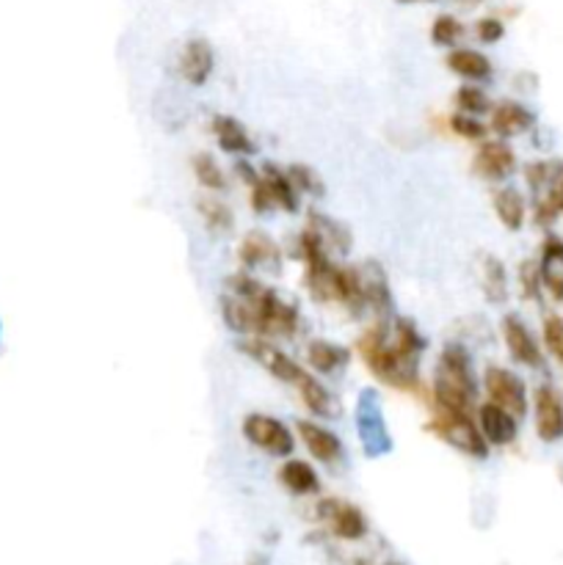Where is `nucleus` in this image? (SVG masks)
<instances>
[{
    "label": "nucleus",
    "mask_w": 563,
    "mask_h": 565,
    "mask_svg": "<svg viewBox=\"0 0 563 565\" xmlns=\"http://www.w3.org/2000/svg\"><path fill=\"white\" fill-rule=\"evenodd\" d=\"M191 169H194L196 183L205 191H214V194H221L227 188V174L225 169L216 163V158L210 152H199L191 158Z\"/></svg>",
    "instance_id": "obj_31"
},
{
    "label": "nucleus",
    "mask_w": 563,
    "mask_h": 565,
    "mask_svg": "<svg viewBox=\"0 0 563 565\" xmlns=\"http://www.w3.org/2000/svg\"><path fill=\"white\" fill-rule=\"evenodd\" d=\"M517 172V152L503 138H492L483 141L472 154V174L486 183H503Z\"/></svg>",
    "instance_id": "obj_9"
},
{
    "label": "nucleus",
    "mask_w": 563,
    "mask_h": 565,
    "mask_svg": "<svg viewBox=\"0 0 563 565\" xmlns=\"http://www.w3.org/2000/svg\"><path fill=\"white\" fill-rule=\"evenodd\" d=\"M246 565H268V560H265V557H252Z\"/></svg>",
    "instance_id": "obj_43"
},
{
    "label": "nucleus",
    "mask_w": 563,
    "mask_h": 565,
    "mask_svg": "<svg viewBox=\"0 0 563 565\" xmlns=\"http://www.w3.org/2000/svg\"><path fill=\"white\" fill-rule=\"evenodd\" d=\"M481 290L483 298L489 303H501L508 301V274H506V265L495 257V254H483L481 257Z\"/></svg>",
    "instance_id": "obj_27"
},
{
    "label": "nucleus",
    "mask_w": 563,
    "mask_h": 565,
    "mask_svg": "<svg viewBox=\"0 0 563 565\" xmlns=\"http://www.w3.org/2000/svg\"><path fill=\"white\" fill-rule=\"evenodd\" d=\"M196 210H199L202 221H205V227L214 234H225L235 227V216H232L230 205L221 201L219 196H202L196 201Z\"/></svg>",
    "instance_id": "obj_30"
},
{
    "label": "nucleus",
    "mask_w": 563,
    "mask_h": 565,
    "mask_svg": "<svg viewBox=\"0 0 563 565\" xmlns=\"http://www.w3.org/2000/svg\"><path fill=\"white\" fill-rule=\"evenodd\" d=\"M541 337H544L547 354L563 367V318H558V314H547L544 323H541Z\"/></svg>",
    "instance_id": "obj_35"
},
{
    "label": "nucleus",
    "mask_w": 563,
    "mask_h": 565,
    "mask_svg": "<svg viewBox=\"0 0 563 565\" xmlns=\"http://www.w3.org/2000/svg\"><path fill=\"white\" fill-rule=\"evenodd\" d=\"M478 428H481L483 439L489 447H512L519 436V419L512 417L508 412H503L495 403H481L475 408Z\"/></svg>",
    "instance_id": "obj_15"
},
{
    "label": "nucleus",
    "mask_w": 563,
    "mask_h": 565,
    "mask_svg": "<svg viewBox=\"0 0 563 565\" xmlns=\"http://www.w3.org/2000/svg\"><path fill=\"white\" fill-rule=\"evenodd\" d=\"M464 36V25L453 14H439L432 25V42L437 47H456V42Z\"/></svg>",
    "instance_id": "obj_34"
},
{
    "label": "nucleus",
    "mask_w": 563,
    "mask_h": 565,
    "mask_svg": "<svg viewBox=\"0 0 563 565\" xmlns=\"http://www.w3.org/2000/svg\"><path fill=\"white\" fill-rule=\"evenodd\" d=\"M276 477L296 497H315L321 492V477H318L315 466L307 463L305 458H290V461L282 463Z\"/></svg>",
    "instance_id": "obj_21"
},
{
    "label": "nucleus",
    "mask_w": 563,
    "mask_h": 565,
    "mask_svg": "<svg viewBox=\"0 0 563 565\" xmlns=\"http://www.w3.org/2000/svg\"><path fill=\"white\" fill-rule=\"evenodd\" d=\"M365 367L379 378L381 383L401 392H420V356L406 354L392 339L390 320H376V326L359 337L357 345Z\"/></svg>",
    "instance_id": "obj_1"
},
{
    "label": "nucleus",
    "mask_w": 563,
    "mask_h": 565,
    "mask_svg": "<svg viewBox=\"0 0 563 565\" xmlns=\"http://www.w3.org/2000/svg\"><path fill=\"white\" fill-rule=\"evenodd\" d=\"M563 177V163L561 160H533L525 166V183L533 191L536 196H547L555 191V185Z\"/></svg>",
    "instance_id": "obj_28"
},
{
    "label": "nucleus",
    "mask_w": 563,
    "mask_h": 565,
    "mask_svg": "<svg viewBox=\"0 0 563 565\" xmlns=\"http://www.w3.org/2000/svg\"><path fill=\"white\" fill-rule=\"evenodd\" d=\"M437 439H443L445 445H450L453 450L464 452V456L475 458V461H486L489 458V445L483 439L481 428H478V419L472 417V412H439L428 423Z\"/></svg>",
    "instance_id": "obj_4"
},
{
    "label": "nucleus",
    "mask_w": 563,
    "mask_h": 565,
    "mask_svg": "<svg viewBox=\"0 0 563 565\" xmlns=\"http://www.w3.org/2000/svg\"><path fill=\"white\" fill-rule=\"evenodd\" d=\"M235 174L243 180V183L249 185V188H252L254 183H260V172L252 166V163H246V160H243V158L235 163Z\"/></svg>",
    "instance_id": "obj_41"
},
{
    "label": "nucleus",
    "mask_w": 563,
    "mask_h": 565,
    "mask_svg": "<svg viewBox=\"0 0 563 565\" xmlns=\"http://www.w3.org/2000/svg\"><path fill=\"white\" fill-rule=\"evenodd\" d=\"M307 361L321 376H337L340 370L348 367L351 350L332 343V339H310V345H307Z\"/></svg>",
    "instance_id": "obj_24"
},
{
    "label": "nucleus",
    "mask_w": 563,
    "mask_h": 565,
    "mask_svg": "<svg viewBox=\"0 0 563 565\" xmlns=\"http://www.w3.org/2000/svg\"><path fill=\"white\" fill-rule=\"evenodd\" d=\"M483 392H486L489 403L501 406L503 412H508L512 417L522 419L530 408V397H528V383L517 376L508 367H486L483 372Z\"/></svg>",
    "instance_id": "obj_6"
},
{
    "label": "nucleus",
    "mask_w": 563,
    "mask_h": 565,
    "mask_svg": "<svg viewBox=\"0 0 563 565\" xmlns=\"http://www.w3.org/2000/svg\"><path fill=\"white\" fill-rule=\"evenodd\" d=\"M467 3H475V0H467Z\"/></svg>",
    "instance_id": "obj_47"
},
{
    "label": "nucleus",
    "mask_w": 563,
    "mask_h": 565,
    "mask_svg": "<svg viewBox=\"0 0 563 565\" xmlns=\"http://www.w3.org/2000/svg\"><path fill=\"white\" fill-rule=\"evenodd\" d=\"M547 196H550V199L555 201V207H558V210L563 212V177H561V183L555 185V191H552V194H547Z\"/></svg>",
    "instance_id": "obj_42"
},
{
    "label": "nucleus",
    "mask_w": 563,
    "mask_h": 565,
    "mask_svg": "<svg viewBox=\"0 0 563 565\" xmlns=\"http://www.w3.org/2000/svg\"><path fill=\"white\" fill-rule=\"evenodd\" d=\"M315 516L329 527V532H332L334 538H340V541H363L370 532V524L368 519H365L363 510H359L357 505L343 503V499H321L315 508Z\"/></svg>",
    "instance_id": "obj_8"
},
{
    "label": "nucleus",
    "mask_w": 563,
    "mask_h": 565,
    "mask_svg": "<svg viewBox=\"0 0 563 565\" xmlns=\"http://www.w3.org/2000/svg\"><path fill=\"white\" fill-rule=\"evenodd\" d=\"M296 389H299V400L305 403V408L315 417L337 419L340 417V403L321 381H318L312 372H301V378L296 381Z\"/></svg>",
    "instance_id": "obj_20"
},
{
    "label": "nucleus",
    "mask_w": 563,
    "mask_h": 565,
    "mask_svg": "<svg viewBox=\"0 0 563 565\" xmlns=\"http://www.w3.org/2000/svg\"><path fill=\"white\" fill-rule=\"evenodd\" d=\"M453 105H456V114H467V116H483V114H492L495 103L489 100V94L483 92L481 87H461L459 92L453 94Z\"/></svg>",
    "instance_id": "obj_32"
},
{
    "label": "nucleus",
    "mask_w": 563,
    "mask_h": 565,
    "mask_svg": "<svg viewBox=\"0 0 563 565\" xmlns=\"http://www.w3.org/2000/svg\"><path fill=\"white\" fill-rule=\"evenodd\" d=\"M384 565H403V563H384Z\"/></svg>",
    "instance_id": "obj_46"
},
{
    "label": "nucleus",
    "mask_w": 563,
    "mask_h": 565,
    "mask_svg": "<svg viewBox=\"0 0 563 565\" xmlns=\"http://www.w3.org/2000/svg\"><path fill=\"white\" fill-rule=\"evenodd\" d=\"M492 207H495V216L508 232H519L525 227V218H528V201L519 194L517 188L506 185V188H497L492 194Z\"/></svg>",
    "instance_id": "obj_25"
},
{
    "label": "nucleus",
    "mask_w": 563,
    "mask_h": 565,
    "mask_svg": "<svg viewBox=\"0 0 563 565\" xmlns=\"http://www.w3.org/2000/svg\"><path fill=\"white\" fill-rule=\"evenodd\" d=\"M357 434L368 458H384L392 452V436L387 428L384 406L376 389H363L357 400Z\"/></svg>",
    "instance_id": "obj_5"
},
{
    "label": "nucleus",
    "mask_w": 563,
    "mask_h": 565,
    "mask_svg": "<svg viewBox=\"0 0 563 565\" xmlns=\"http://www.w3.org/2000/svg\"><path fill=\"white\" fill-rule=\"evenodd\" d=\"M541 287L563 303V263H539Z\"/></svg>",
    "instance_id": "obj_38"
},
{
    "label": "nucleus",
    "mask_w": 563,
    "mask_h": 565,
    "mask_svg": "<svg viewBox=\"0 0 563 565\" xmlns=\"http://www.w3.org/2000/svg\"><path fill=\"white\" fill-rule=\"evenodd\" d=\"M249 191H252V210L257 212V216H268L271 210H276V205H274V199H271L268 188H265L263 177H260V183H254Z\"/></svg>",
    "instance_id": "obj_40"
},
{
    "label": "nucleus",
    "mask_w": 563,
    "mask_h": 565,
    "mask_svg": "<svg viewBox=\"0 0 563 565\" xmlns=\"http://www.w3.org/2000/svg\"><path fill=\"white\" fill-rule=\"evenodd\" d=\"M536 434L544 445H558L563 439V397L555 387L541 383L533 392Z\"/></svg>",
    "instance_id": "obj_12"
},
{
    "label": "nucleus",
    "mask_w": 563,
    "mask_h": 565,
    "mask_svg": "<svg viewBox=\"0 0 563 565\" xmlns=\"http://www.w3.org/2000/svg\"><path fill=\"white\" fill-rule=\"evenodd\" d=\"M238 260H241V265L246 270H271V274H276L282 268V249L276 246V240L271 234L252 229L241 240Z\"/></svg>",
    "instance_id": "obj_16"
},
{
    "label": "nucleus",
    "mask_w": 563,
    "mask_h": 565,
    "mask_svg": "<svg viewBox=\"0 0 563 565\" xmlns=\"http://www.w3.org/2000/svg\"><path fill=\"white\" fill-rule=\"evenodd\" d=\"M210 132L216 136V143H219L221 152L238 154V158H252V154L257 152V143L252 141V136H249V130L243 127V122H238L235 116H214Z\"/></svg>",
    "instance_id": "obj_19"
},
{
    "label": "nucleus",
    "mask_w": 563,
    "mask_h": 565,
    "mask_svg": "<svg viewBox=\"0 0 563 565\" xmlns=\"http://www.w3.org/2000/svg\"><path fill=\"white\" fill-rule=\"evenodd\" d=\"M445 64H448L450 72L464 80H472V83H486L495 74V67H492L489 56L470 50V47H453L448 58H445Z\"/></svg>",
    "instance_id": "obj_23"
},
{
    "label": "nucleus",
    "mask_w": 563,
    "mask_h": 565,
    "mask_svg": "<svg viewBox=\"0 0 563 565\" xmlns=\"http://www.w3.org/2000/svg\"><path fill=\"white\" fill-rule=\"evenodd\" d=\"M296 434L305 441L310 456L315 458V461L326 463V466H337L345 458L343 441H340V436L334 434V430H329L326 425L312 423V419H299V423H296Z\"/></svg>",
    "instance_id": "obj_14"
},
{
    "label": "nucleus",
    "mask_w": 563,
    "mask_h": 565,
    "mask_svg": "<svg viewBox=\"0 0 563 565\" xmlns=\"http://www.w3.org/2000/svg\"><path fill=\"white\" fill-rule=\"evenodd\" d=\"M478 400V376L472 354L461 343H445L434 370V403L439 412H472Z\"/></svg>",
    "instance_id": "obj_2"
},
{
    "label": "nucleus",
    "mask_w": 563,
    "mask_h": 565,
    "mask_svg": "<svg viewBox=\"0 0 563 565\" xmlns=\"http://www.w3.org/2000/svg\"><path fill=\"white\" fill-rule=\"evenodd\" d=\"M254 318V337L252 339H271V337H296L301 332V312L296 303L285 301L276 290L263 287L254 298H249Z\"/></svg>",
    "instance_id": "obj_3"
},
{
    "label": "nucleus",
    "mask_w": 563,
    "mask_h": 565,
    "mask_svg": "<svg viewBox=\"0 0 563 565\" xmlns=\"http://www.w3.org/2000/svg\"><path fill=\"white\" fill-rule=\"evenodd\" d=\"M398 3H406L409 7V3H434V0H398Z\"/></svg>",
    "instance_id": "obj_44"
},
{
    "label": "nucleus",
    "mask_w": 563,
    "mask_h": 565,
    "mask_svg": "<svg viewBox=\"0 0 563 565\" xmlns=\"http://www.w3.org/2000/svg\"><path fill=\"white\" fill-rule=\"evenodd\" d=\"M354 565H370V563H368V560H357V563H354Z\"/></svg>",
    "instance_id": "obj_45"
},
{
    "label": "nucleus",
    "mask_w": 563,
    "mask_h": 565,
    "mask_svg": "<svg viewBox=\"0 0 563 565\" xmlns=\"http://www.w3.org/2000/svg\"><path fill=\"white\" fill-rule=\"evenodd\" d=\"M450 130L456 132L459 138H467V141H486V132L489 127L483 125L481 119L475 116H467V114H453L450 116Z\"/></svg>",
    "instance_id": "obj_37"
},
{
    "label": "nucleus",
    "mask_w": 563,
    "mask_h": 565,
    "mask_svg": "<svg viewBox=\"0 0 563 565\" xmlns=\"http://www.w3.org/2000/svg\"><path fill=\"white\" fill-rule=\"evenodd\" d=\"M475 36L483 42V45H495L506 36V25L497 18H483L475 23Z\"/></svg>",
    "instance_id": "obj_39"
},
{
    "label": "nucleus",
    "mask_w": 563,
    "mask_h": 565,
    "mask_svg": "<svg viewBox=\"0 0 563 565\" xmlns=\"http://www.w3.org/2000/svg\"><path fill=\"white\" fill-rule=\"evenodd\" d=\"M536 127V114L528 105L517 103V100H503L492 108V125L489 130L497 132V138L508 141V138L525 136Z\"/></svg>",
    "instance_id": "obj_17"
},
{
    "label": "nucleus",
    "mask_w": 563,
    "mask_h": 565,
    "mask_svg": "<svg viewBox=\"0 0 563 565\" xmlns=\"http://www.w3.org/2000/svg\"><path fill=\"white\" fill-rule=\"evenodd\" d=\"M357 274H359V287H363L365 309H370L379 320H392V307H395V301H392L387 270L381 268L376 260H365V263L357 268Z\"/></svg>",
    "instance_id": "obj_13"
},
{
    "label": "nucleus",
    "mask_w": 563,
    "mask_h": 565,
    "mask_svg": "<svg viewBox=\"0 0 563 565\" xmlns=\"http://www.w3.org/2000/svg\"><path fill=\"white\" fill-rule=\"evenodd\" d=\"M260 177H263V183H265V188H268L271 199H274L276 210H285V212L301 210V196H299V191L294 188V183H290V177L285 169L276 166V163H263V169H260Z\"/></svg>",
    "instance_id": "obj_22"
},
{
    "label": "nucleus",
    "mask_w": 563,
    "mask_h": 565,
    "mask_svg": "<svg viewBox=\"0 0 563 565\" xmlns=\"http://www.w3.org/2000/svg\"><path fill=\"white\" fill-rule=\"evenodd\" d=\"M241 434L249 445L274 458H288L296 447L294 430L271 414H246Z\"/></svg>",
    "instance_id": "obj_7"
},
{
    "label": "nucleus",
    "mask_w": 563,
    "mask_h": 565,
    "mask_svg": "<svg viewBox=\"0 0 563 565\" xmlns=\"http://www.w3.org/2000/svg\"><path fill=\"white\" fill-rule=\"evenodd\" d=\"M307 229L315 232L321 238V243L326 246V252H337V254H348L354 240H351V229L345 223L334 221V218L323 216V212H310V221H307Z\"/></svg>",
    "instance_id": "obj_26"
},
{
    "label": "nucleus",
    "mask_w": 563,
    "mask_h": 565,
    "mask_svg": "<svg viewBox=\"0 0 563 565\" xmlns=\"http://www.w3.org/2000/svg\"><path fill=\"white\" fill-rule=\"evenodd\" d=\"M221 320L227 323V328L235 334H243V337L252 339L254 337V318H252V307H249V301H243V298H235V296H221Z\"/></svg>",
    "instance_id": "obj_29"
},
{
    "label": "nucleus",
    "mask_w": 563,
    "mask_h": 565,
    "mask_svg": "<svg viewBox=\"0 0 563 565\" xmlns=\"http://www.w3.org/2000/svg\"><path fill=\"white\" fill-rule=\"evenodd\" d=\"M216 69V53L207 39H191L185 42L183 53H180V74L191 87H205L210 74Z\"/></svg>",
    "instance_id": "obj_18"
},
{
    "label": "nucleus",
    "mask_w": 563,
    "mask_h": 565,
    "mask_svg": "<svg viewBox=\"0 0 563 565\" xmlns=\"http://www.w3.org/2000/svg\"><path fill=\"white\" fill-rule=\"evenodd\" d=\"M519 292H522L525 301H541V292H544V287H541V274H539V263H533V260H525L522 265H519Z\"/></svg>",
    "instance_id": "obj_36"
},
{
    "label": "nucleus",
    "mask_w": 563,
    "mask_h": 565,
    "mask_svg": "<svg viewBox=\"0 0 563 565\" xmlns=\"http://www.w3.org/2000/svg\"><path fill=\"white\" fill-rule=\"evenodd\" d=\"M501 334L508 354H512V359L517 361V365L528 367V370H541V367H544V350H541V345L536 343L528 323H525L517 312H508L506 318L501 320Z\"/></svg>",
    "instance_id": "obj_10"
},
{
    "label": "nucleus",
    "mask_w": 563,
    "mask_h": 565,
    "mask_svg": "<svg viewBox=\"0 0 563 565\" xmlns=\"http://www.w3.org/2000/svg\"><path fill=\"white\" fill-rule=\"evenodd\" d=\"M238 350H241L243 356H249V359L257 361L271 378H276V381L282 383H294L296 387V381H299L301 372H305V367H301L299 361L290 359L285 350L276 348L268 339H243V343L238 345Z\"/></svg>",
    "instance_id": "obj_11"
},
{
    "label": "nucleus",
    "mask_w": 563,
    "mask_h": 565,
    "mask_svg": "<svg viewBox=\"0 0 563 565\" xmlns=\"http://www.w3.org/2000/svg\"><path fill=\"white\" fill-rule=\"evenodd\" d=\"M290 177V183H294V188L299 191V196H315V199H321L323 194H326V185H323L321 174L315 172L312 166H307V163H294V166L285 169Z\"/></svg>",
    "instance_id": "obj_33"
}]
</instances>
